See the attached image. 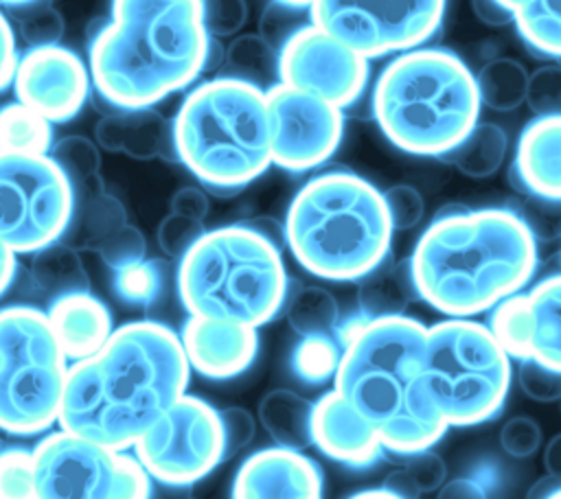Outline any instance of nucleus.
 <instances>
[{"mask_svg": "<svg viewBox=\"0 0 561 499\" xmlns=\"http://www.w3.org/2000/svg\"><path fill=\"white\" fill-rule=\"evenodd\" d=\"M188 376L173 328L153 320L121 324L96 355L70 363L57 422L125 451L186 394Z\"/></svg>", "mask_w": 561, "mask_h": 499, "instance_id": "1", "label": "nucleus"}, {"mask_svg": "<svg viewBox=\"0 0 561 499\" xmlns=\"http://www.w3.org/2000/svg\"><path fill=\"white\" fill-rule=\"evenodd\" d=\"M419 298L449 317L491 311L537 269V241L506 208H454L434 217L410 256Z\"/></svg>", "mask_w": 561, "mask_h": 499, "instance_id": "2", "label": "nucleus"}, {"mask_svg": "<svg viewBox=\"0 0 561 499\" xmlns=\"http://www.w3.org/2000/svg\"><path fill=\"white\" fill-rule=\"evenodd\" d=\"M425 337L427 326L408 315H359L340 328L333 390L368 420L386 451H425L449 429L423 383Z\"/></svg>", "mask_w": 561, "mask_h": 499, "instance_id": "3", "label": "nucleus"}, {"mask_svg": "<svg viewBox=\"0 0 561 499\" xmlns=\"http://www.w3.org/2000/svg\"><path fill=\"white\" fill-rule=\"evenodd\" d=\"M208 57L202 0H112L90 44V74L112 105L140 109L188 85Z\"/></svg>", "mask_w": 561, "mask_h": 499, "instance_id": "4", "label": "nucleus"}, {"mask_svg": "<svg viewBox=\"0 0 561 499\" xmlns=\"http://www.w3.org/2000/svg\"><path fill=\"white\" fill-rule=\"evenodd\" d=\"M392 232L383 193L351 171L311 177L283 225L294 258L327 280L364 278L390 254Z\"/></svg>", "mask_w": 561, "mask_h": 499, "instance_id": "5", "label": "nucleus"}, {"mask_svg": "<svg viewBox=\"0 0 561 499\" xmlns=\"http://www.w3.org/2000/svg\"><path fill=\"white\" fill-rule=\"evenodd\" d=\"M480 94L469 66L447 48H412L392 59L373 90L383 136L414 155H447L478 123Z\"/></svg>", "mask_w": 561, "mask_h": 499, "instance_id": "6", "label": "nucleus"}, {"mask_svg": "<svg viewBox=\"0 0 561 499\" xmlns=\"http://www.w3.org/2000/svg\"><path fill=\"white\" fill-rule=\"evenodd\" d=\"M178 293L193 317L259 328L285 304L287 271L278 245L254 225H224L180 258Z\"/></svg>", "mask_w": 561, "mask_h": 499, "instance_id": "7", "label": "nucleus"}, {"mask_svg": "<svg viewBox=\"0 0 561 499\" xmlns=\"http://www.w3.org/2000/svg\"><path fill=\"white\" fill-rule=\"evenodd\" d=\"M180 162L213 188H241L272 164L265 90L234 77L197 85L173 120Z\"/></svg>", "mask_w": 561, "mask_h": 499, "instance_id": "8", "label": "nucleus"}, {"mask_svg": "<svg viewBox=\"0 0 561 499\" xmlns=\"http://www.w3.org/2000/svg\"><path fill=\"white\" fill-rule=\"evenodd\" d=\"M511 357L486 324L449 317L427 326L423 383L447 427L491 420L511 390Z\"/></svg>", "mask_w": 561, "mask_h": 499, "instance_id": "9", "label": "nucleus"}, {"mask_svg": "<svg viewBox=\"0 0 561 499\" xmlns=\"http://www.w3.org/2000/svg\"><path fill=\"white\" fill-rule=\"evenodd\" d=\"M68 357L44 311L0 309V429L35 436L59 420Z\"/></svg>", "mask_w": 561, "mask_h": 499, "instance_id": "10", "label": "nucleus"}, {"mask_svg": "<svg viewBox=\"0 0 561 499\" xmlns=\"http://www.w3.org/2000/svg\"><path fill=\"white\" fill-rule=\"evenodd\" d=\"M33 499H149L151 475L136 455L59 429L33 449Z\"/></svg>", "mask_w": 561, "mask_h": 499, "instance_id": "11", "label": "nucleus"}, {"mask_svg": "<svg viewBox=\"0 0 561 499\" xmlns=\"http://www.w3.org/2000/svg\"><path fill=\"white\" fill-rule=\"evenodd\" d=\"M75 201L72 182L50 155L0 151V239L15 254L59 241Z\"/></svg>", "mask_w": 561, "mask_h": 499, "instance_id": "12", "label": "nucleus"}, {"mask_svg": "<svg viewBox=\"0 0 561 499\" xmlns=\"http://www.w3.org/2000/svg\"><path fill=\"white\" fill-rule=\"evenodd\" d=\"M443 13L445 0H316L309 7L316 26L366 59L419 48Z\"/></svg>", "mask_w": 561, "mask_h": 499, "instance_id": "13", "label": "nucleus"}, {"mask_svg": "<svg viewBox=\"0 0 561 499\" xmlns=\"http://www.w3.org/2000/svg\"><path fill=\"white\" fill-rule=\"evenodd\" d=\"M134 451L151 479L191 486L226 460L219 409L184 394L136 440Z\"/></svg>", "mask_w": 561, "mask_h": 499, "instance_id": "14", "label": "nucleus"}, {"mask_svg": "<svg viewBox=\"0 0 561 499\" xmlns=\"http://www.w3.org/2000/svg\"><path fill=\"white\" fill-rule=\"evenodd\" d=\"M265 94L272 127V164L302 173L333 155L344 131L342 107L280 81Z\"/></svg>", "mask_w": 561, "mask_h": 499, "instance_id": "15", "label": "nucleus"}, {"mask_svg": "<svg viewBox=\"0 0 561 499\" xmlns=\"http://www.w3.org/2000/svg\"><path fill=\"white\" fill-rule=\"evenodd\" d=\"M278 79L337 107L357 101L368 81V59L322 31L305 24L278 50Z\"/></svg>", "mask_w": 561, "mask_h": 499, "instance_id": "16", "label": "nucleus"}, {"mask_svg": "<svg viewBox=\"0 0 561 499\" xmlns=\"http://www.w3.org/2000/svg\"><path fill=\"white\" fill-rule=\"evenodd\" d=\"M13 85L20 103L48 123H64L83 107L90 79L79 55L55 44L28 48L18 61Z\"/></svg>", "mask_w": 561, "mask_h": 499, "instance_id": "17", "label": "nucleus"}, {"mask_svg": "<svg viewBox=\"0 0 561 499\" xmlns=\"http://www.w3.org/2000/svg\"><path fill=\"white\" fill-rule=\"evenodd\" d=\"M230 499H322V471L302 451L261 449L239 466Z\"/></svg>", "mask_w": 561, "mask_h": 499, "instance_id": "18", "label": "nucleus"}, {"mask_svg": "<svg viewBox=\"0 0 561 499\" xmlns=\"http://www.w3.org/2000/svg\"><path fill=\"white\" fill-rule=\"evenodd\" d=\"M193 370L208 379H232L250 368L259 350L252 326L188 315L180 333Z\"/></svg>", "mask_w": 561, "mask_h": 499, "instance_id": "19", "label": "nucleus"}, {"mask_svg": "<svg viewBox=\"0 0 561 499\" xmlns=\"http://www.w3.org/2000/svg\"><path fill=\"white\" fill-rule=\"evenodd\" d=\"M311 433L327 457L353 468L370 466L386 451L368 420L335 390L313 403Z\"/></svg>", "mask_w": 561, "mask_h": 499, "instance_id": "20", "label": "nucleus"}, {"mask_svg": "<svg viewBox=\"0 0 561 499\" xmlns=\"http://www.w3.org/2000/svg\"><path fill=\"white\" fill-rule=\"evenodd\" d=\"M513 177L519 193L561 199V114L537 116L522 129Z\"/></svg>", "mask_w": 561, "mask_h": 499, "instance_id": "21", "label": "nucleus"}, {"mask_svg": "<svg viewBox=\"0 0 561 499\" xmlns=\"http://www.w3.org/2000/svg\"><path fill=\"white\" fill-rule=\"evenodd\" d=\"M46 315L72 363L96 355L114 333L110 309L90 291L68 293L53 300Z\"/></svg>", "mask_w": 561, "mask_h": 499, "instance_id": "22", "label": "nucleus"}, {"mask_svg": "<svg viewBox=\"0 0 561 499\" xmlns=\"http://www.w3.org/2000/svg\"><path fill=\"white\" fill-rule=\"evenodd\" d=\"M94 136L103 149L123 151L142 160L162 155L167 144H173V129H169L164 116L149 107L105 116L94 127Z\"/></svg>", "mask_w": 561, "mask_h": 499, "instance_id": "23", "label": "nucleus"}, {"mask_svg": "<svg viewBox=\"0 0 561 499\" xmlns=\"http://www.w3.org/2000/svg\"><path fill=\"white\" fill-rule=\"evenodd\" d=\"M419 298L412 265L408 260H390L386 256L375 269L359 278L357 302L364 317H392L405 315V309L412 300Z\"/></svg>", "mask_w": 561, "mask_h": 499, "instance_id": "24", "label": "nucleus"}, {"mask_svg": "<svg viewBox=\"0 0 561 499\" xmlns=\"http://www.w3.org/2000/svg\"><path fill=\"white\" fill-rule=\"evenodd\" d=\"M311 418L313 403L285 387L267 392L259 403L261 427L283 449L302 451L313 444Z\"/></svg>", "mask_w": 561, "mask_h": 499, "instance_id": "25", "label": "nucleus"}, {"mask_svg": "<svg viewBox=\"0 0 561 499\" xmlns=\"http://www.w3.org/2000/svg\"><path fill=\"white\" fill-rule=\"evenodd\" d=\"M31 278H33L35 287L42 293L50 295L53 300L68 295V293L88 291V287H90L88 271L81 263L79 252L59 241H55L33 254Z\"/></svg>", "mask_w": 561, "mask_h": 499, "instance_id": "26", "label": "nucleus"}, {"mask_svg": "<svg viewBox=\"0 0 561 499\" xmlns=\"http://www.w3.org/2000/svg\"><path fill=\"white\" fill-rule=\"evenodd\" d=\"M508 151V136L495 123H476L473 129L445 155L467 177L493 175Z\"/></svg>", "mask_w": 561, "mask_h": 499, "instance_id": "27", "label": "nucleus"}, {"mask_svg": "<svg viewBox=\"0 0 561 499\" xmlns=\"http://www.w3.org/2000/svg\"><path fill=\"white\" fill-rule=\"evenodd\" d=\"M50 149L53 127L42 114L20 101L0 109V151L48 155Z\"/></svg>", "mask_w": 561, "mask_h": 499, "instance_id": "28", "label": "nucleus"}, {"mask_svg": "<svg viewBox=\"0 0 561 499\" xmlns=\"http://www.w3.org/2000/svg\"><path fill=\"white\" fill-rule=\"evenodd\" d=\"M480 103L495 112H511L526 103L528 72L513 57H497L484 63L476 77Z\"/></svg>", "mask_w": 561, "mask_h": 499, "instance_id": "29", "label": "nucleus"}, {"mask_svg": "<svg viewBox=\"0 0 561 499\" xmlns=\"http://www.w3.org/2000/svg\"><path fill=\"white\" fill-rule=\"evenodd\" d=\"M226 66L234 79L252 83L261 90L276 85L278 55L276 48L261 35H241L226 50Z\"/></svg>", "mask_w": 561, "mask_h": 499, "instance_id": "30", "label": "nucleus"}, {"mask_svg": "<svg viewBox=\"0 0 561 499\" xmlns=\"http://www.w3.org/2000/svg\"><path fill=\"white\" fill-rule=\"evenodd\" d=\"M337 302L322 287H302L289 298L287 322L302 337L331 335L337 330Z\"/></svg>", "mask_w": 561, "mask_h": 499, "instance_id": "31", "label": "nucleus"}, {"mask_svg": "<svg viewBox=\"0 0 561 499\" xmlns=\"http://www.w3.org/2000/svg\"><path fill=\"white\" fill-rule=\"evenodd\" d=\"M513 20L530 48L561 57V0H530L515 11Z\"/></svg>", "mask_w": 561, "mask_h": 499, "instance_id": "32", "label": "nucleus"}, {"mask_svg": "<svg viewBox=\"0 0 561 499\" xmlns=\"http://www.w3.org/2000/svg\"><path fill=\"white\" fill-rule=\"evenodd\" d=\"M340 355L342 346L331 335L302 337V341L294 348L291 368L302 381L322 383L335 376Z\"/></svg>", "mask_w": 561, "mask_h": 499, "instance_id": "33", "label": "nucleus"}, {"mask_svg": "<svg viewBox=\"0 0 561 499\" xmlns=\"http://www.w3.org/2000/svg\"><path fill=\"white\" fill-rule=\"evenodd\" d=\"M526 225L537 243H550L561 239V199L535 193H522L508 206Z\"/></svg>", "mask_w": 561, "mask_h": 499, "instance_id": "34", "label": "nucleus"}, {"mask_svg": "<svg viewBox=\"0 0 561 499\" xmlns=\"http://www.w3.org/2000/svg\"><path fill=\"white\" fill-rule=\"evenodd\" d=\"M57 166L68 175L72 186H81L92 177H99L101 155L92 140L83 136H66L53 144L48 153Z\"/></svg>", "mask_w": 561, "mask_h": 499, "instance_id": "35", "label": "nucleus"}, {"mask_svg": "<svg viewBox=\"0 0 561 499\" xmlns=\"http://www.w3.org/2000/svg\"><path fill=\"white\" fill-rule=\"evenodd\" d=\"M35 468L33 451L4 449L0 451V499H33Z\"/></svg>", "mask_w": 561, "mask_h": 499, "instance_id": "36", "label": "nucleus"}, {"mask_svg": "<svg viewBox=\"0 0 561 499\" xmlns=\"http://www.w3.org/2000/svg\"><path fill=\"white\" fill-rule=\"evenodd\" d=\"M162 287V274L156 263H134L121 269H114V289L118 295L127 302H138L147 304L151 302Z\"/></svg>", "mask_w": 561, "mask_h": 499, "instance_id": "37", "label": "nucleus"}, {"mask_svg": "<svg viewBox=\"0 0 561 499\" xmlns=\"http://www.w3.org/2000/svg\"><path fill=\"white\" fill-rule=\"evenodd\" d=\"M18 9H22L20 33L31 48L55 46L59 42L64 33V22H61V15L50 4H44L37 0Z\"/></svg>", "mask_w": 561, "mask_h": 499, "instance_id": "38", "label": "nucleus"}, {"mask_svg": "<svg viewBox=\"0 0 561 499\" xmlns=\"http://www.w3.org/2000/svg\"><path fill=\"white\" fill-rule=\"evenodd\" d=\"M517 383L522 392L537 403H552L561 398V370L539 359H519Z\"/></svg>", "mask_w": 561, "mask_h": 499, "instance_id": "39", "label": "nucleus"}, {"mask_svg": "<svg viewBox=\"0 0 561 499\" xmlns=\"http://www.w3.org/2000/svg\"><path fill=\"white\" fill-rule=\"evenodd\" d=\"M526 103L537 116L561 114V66H541L528 74Z\"/></svg>", "mask_w": 561, "mask_h": 499, "instance_id": "40", "label": "nucleus"}, {"mask_svg": "<svg viewBox=\"0 0 561 499\" xmlns=\"http://www.w3.org/2000/svg\"><path fill=\"white\" fill-rule=\"evenodd\" d=\"M204 232L202 221L171 212L158 225V245L167 256L182 258Z\"/></svg>", "mask_w": 561, "mask_h": 499, "instance_id": "41", "label": "nucleus"}, {"mask_svg": "<svg viewBox=\"0 0 561 499\" xmlns=\"http://www.w3.org/2000/svg\"><path fill=\"white\" fill-rule=\"evenodd\" d=\"M96 252L112 269H121L145 260V236L134 225L125 223L105 241H101L96 245Z\"/></svg>", "mask_w": 561, "mask_h": 499, "instance_id": "42", "label": "nucleus"}, {"mask_svg": "<svg viewBox=\"0 0 561 499\" xmlns=\"http://www.w3.org/2000/svg\"><path fill=\"white\" fill-rule=\"evenodd\" d=\"M392 230H410L423 219V197L410 184H394L383 193Z\"/></svg>", "mask_w": 561, "mask_h": 499, "instance_id": "43", "label": "nucleus"}, {"mask_svg": "<svg viewBox=\"0 0 561 499\" xmlns=\"http://www.w3.org/2000/svg\"><path fill=\"white\" fill-rule=\"evenodd\" d=\"M202 18L208 35H232L248 18L245 0H202Z\"/></svg>", "mask_w": 561, "mask_h": 499, "instance_id": "44", "label": "nucleus"}, {"mask_svg": "<svg viewBox=\"0 0 561 499\" xmlns=\"http://www.w3.org/2000/svg\"><path fill=\"white\" fill-rule=\"evenodd\" d=\"M500 444L511 457H528L541 446V427L528 416H513L500 431Z\"/></svg>", "mask_w": 561, "mask_h": 499, "instance_id": "45", "label": "nucleus"}, {"mask_svg": "<svg viewBox=\"0 0 561 499\" xmlns=\"http://www.w3.org/2000/svg\"><path fill=\"white\" fill-rule=\"evenodd\" d=\"M219 420L224 433V455L228 460L252 442L256 433V422L245 407H226L219 411Z\"/></svg>", "mask_w": 561, "mask_h": 499, "instance_id": "46", "label": "nucleus"}, {"mask_svg": "<svg viewBox=\"0 0 561 499\" xmlns=\"http://www.w3.org/2000/svg\"><path fill=\"white\" fill-rule=\"evenodd\" d=\"M403 468L410 473L412 481L416 484V488L421 492H434L447 481L445 460L438 453L430 451V449L410 453Z\"/></svg>", "mask_w": 561, "mask_h": 499, "instance_id": "47", "label": "nucleus"}, {"mask_svg": "<svg viewBox=\"0 0 561 499\" xmlns=\"http://www.w3.org/2000/svg\"><path fill=\"white\" fill-rule=\"evenodd\" d=\"M18 61L20 57L15 50V35L9 20L0 11V90H4L13 81Z\"/></svg>", "mask_w": 561, "mask_h": 499, "instance_id": "48", "label": "nucleus"}, {"mask_svg": "<svg viewBox=\"0 0 561 499\" xmlns=\"http://www.w3.org/2000/svg\"><path fill=\"white\" fill-rule=\"evenodd\" d=\"M171 212L204 221V217L208 214V197L195 186H184L171 197Z\"/></svg>", "mask_w": 561, "mask_h": 499, "instance_id": "49", "label": "nucleus"}, {"mask_svg": "<svg viewBox=\"0 0 561 499\" xmlns=\"http://www.w3.org/2000/svg\"><path fill=\"white\" fill-rule=\"evenodd\" d=\"M436 499H489L484 486L471 477H456L438 488Z\"/></svg>", "mask_w": 561, "mask_h": 499, "instance_id": "50", "label": "nucleus"}, {"mask_svg": "<svg viewBox=\"0 0 561 499\" xmlns=\"http://www.w3.org/2000/svg\"><path fill=\"white\" fill-rule=\"evenodd\" d=\"M381 488H386L388 492H392L399 499H416L421 495V490L416 488V484L412 481V477H410V473L405 468L390 471L386 475Z\"/></svg>", "mask_w": 561, "mask_h": 499, "instance_id": "51", "label": "nucleus"}, {"mask_svg": "<svg viewBox=\"0 0 561 499\" xmlns=\"http://www.w3.org/2000/svg\"><path fill=\"white\" fill-rule=\"evenodd\" d=\"M473 9L480 20H484L493 26H500V24H506L513 20V11L506 9L497 0H473Z\"/></svg>", "mask_w": 561, "mask_h": 499, "instance_id": "52", "label": "nucleus"}, {"mask_svg": "<svg viewBox=\"0 0 561 499\" xmlns=\"http://www.w3.org/2000/svg\"><path fill=\"white\" fill-rule=\"evenodd\" d=\"M546 473L561 481V433H557L543 449Z\"/></svg>", "mask_w": 561, "mask_h": 499, "instance_id": "53", "label": "nucleus"}, {"mask_svg": "<svg viewBox=\"0 0 561 499\" xmlns=\"http://www.w3.org/2000/svg\"><path fill=\"white\" fill-rule=\"evenodd\" d=\"M15 276V252L0 239V295L9 289Z\"/></svg>", "mask_w": 561, "mask_h": 499, "instance_id": "54", "label": "nucleus"}, {"mask_svg": "<svg viewBox=\"0 0 561 499\" xmlns=\"http://www.w3.org/2000/svg\"><path fill=\"white\" fill-rule=\"evenodd\" d=\"M348 499H399V497H394V495L388 492L386 488H370V490L355 492V495H351Z\"/></svg>", "mask_w": 561, "mask_h": 499, "instance_id": "55", "label": "nucleus"}, {"mask_svg": "<svg viewBox=\"0 0 561 499\" xmlns=\"http://www.w3.org/2000/svg\"><path fill=\"white\" fill-rule=\"evenodd\" d=\"M274 2H280V4L291 7V9H305V7H311L316 0H274Z\"/></svg>", "mask_w": 561, "mask_h": 499, "instance_id": "56", "label": "nucleus"}, {"mask_svg": "<svg viewBox=\"0 0 561 499\" xmlns=\"http://www.w3.org/2000/svg\"><path fill=\"white\" fill-rule=\"evenodd\" d=\"M497 2H502L506 9H511L513 11V15H515V11L517 9H522L526 2H530V0H497Z\"/></svg>", "mask_w": 561, "mask_h": 499, "instance_id": "57", "label": "nucleus"}, {"mask_svg": "<svg viewBox=\"0 0 561 499\" xmlns=\"http://www.w3.org/2000/svg\"><path fill=\"white\" fill-rule=\"evenodd\" d=\"M2 4H9V7H24V4H31V2H37V0H0Z\"/></svg>", "mask_w": 561, "mask_h": 499, "instance_id": "58", "label": "nucleus"}, {"mask_svg": "<svg viewBox=\"0 0 561 499\" xmlns=\"http://www.w3.org/2000/svg\"><path fill=\"white\" fill-rule=\"evenodd\" d=\"M548 499H561V488H559V490H554V492H552Z\"/></svg>", "mask_w": 561, "mask_h": 499, "instance_id": "59", "label": "nucleus"}, {"mask_svg": "<svg viewBox=\"0 0 561 499\" xmlns=\"http://www.w3.org/2000/svg\"><path fill=\"white\" fill-rule=\"evenodd\" d=\"M0 451H2V449H0Z\"/></svg>", "mask_w": 561, "mask_h": 499, "instance_id": "60", "label": "nucleus"}]
</instances>
